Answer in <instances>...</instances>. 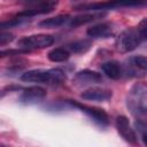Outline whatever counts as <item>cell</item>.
Instances as JSON below:
<instances>
[{
  "label": "cell",
  "instance_id": "6da1fadb",
  "mask_svg": "<svg viewBox=\"0 0 147 147\" xmlns=\"http://www.w3.org/2000/svg\"><path fill=\"white\" fill-rule=\"evenodd\" d=\"M126 107L136 121L147 122V83L139 82L132 85L126 95Z\"/></svg>",
  "mask_w": 147,
  "mask_h": 147
},
{
  "label": "cell",
  "instance_id": "7a4b0ae2",
  "mask_svg": "<svg viewBox=\"0 0 147 147\" xmlns=\"http://www.w3.org/2000/svg\"><path fill=\"white\" fill-rule=\"evenodd\" d=\"M147 0H108L105 2H95V3H84L75 7L76 10H93V11H102L108 9L122 8V7H136L146 3Z\"/></svg>",
  "mask_w": 147,
  "mask_h": 147
},
{
  "label": "cell",
  "instance_id": "3957f363",
  "mask_svg": "<svg viewBox=\"0 0 147 147\" xmlns=\"http://www.w3.org/2000/svg\"><path fill=\"white\" fill-rule=\"evenodd\" d=\"M142 37L140 36L138 29L134 28H129L122 31L115 41V46L117 51L121 53H129L133 49H136L142 41Z\"/></svg>",
  "mask_w": 147,
  "mask_h": 147
},
{
  "label": "cell",
  "instance_id": "277c9868",
  "mask_svg": "<svg viewBox=\"0 0 147 147\" xmlns=\"http://www.w3.org/2000/svg\"><path fill=\"white\" fill-rule=\"evenodd\" d=\"M28 3H29V7L25 8L24 10L17 13L15 16L31 18L37 15L51 13L59 5V0H33V1H29Z\"/></svg>",
  "mask_w": 147,
  "mask_h": 147
},
{
  "label": "cell",
  "instance_id": "5b68a950",
  "mask_svg": "<svg viewBox=\"0 0 147 147\" xmlns=\"http://www.w3.org/2000/svg\"><path fill=\"white\" fill-rule=\"evenodd\" d=\"M54 42V37L51 34H32V36H26L23 37L18 40L17 46L23 49H40V48H46L51 46Z\"/></svg>",
  "mask_w": 147,
  "mask_h": 147
},
{
  "label": "cell",
  "instance_id": "8992f818",
  "mask_svg": "<svg viewBox=\"0 0 147 147\" xmlns=\"http://www.w3.org/2000/svg\"><path fill=\"white\" fill-rule=\"evenodd\" d=\"M70 106L78 108L80 111L85 113L91 119H93L96 124L101 125V126H107L109 124V117L108 114L100 108H95V107H91V106H86V105H82L77 101H72V100H68L67 101Z\"/></svg>",
  "mask_w": 147,
  "mask_h": 147
},
{
  "label": "cell",
  "instance_id": "52a82bcc",
  "mask_svg": "<svg viewBox=\"0 0 147 147\" xmlns=\"http://www.w3.org/2000/svg\"><path fill=\"white\" fill-rule=\"evenodd\" d=\"M126 72L132 77H141L147 74V56L133 55L129 57L125 64Z\"/></svg>",
  "mask_w": 147,
  "mask_h": 147
},
{
  "label": "cell",
  "instance_id": "ba28073f",
  "mask_svg": "<svg viewBox=\"0 0 147 147\" xmlns=\"http://www.w3.org/2000/svg\"><path fill=\"white\" fill-rule=\"evenodd\" d=\"M116 129L117 132L121 134V137L129 144L131 145H136L137 144V134L134 129L131 126L127 117L119 115L116 117Z\"/></svg>",
  "mask_w": 147,
  "mask_h": 147
},
{
  "label": "cell",
  "instance_id": "9c48e42d",
  "mask_svg": "<svg viewBox=\"0 0 147 147\" xmlns=\"http://www.w3.org/2000/svg\"><path fill=\"white\" fill-rule=\"evenodd\" d=\"M115 24L111 23V22H103V23H99V24H95V25H92L91 28L87 29L86 33L88 37L91 38H95V39H99V38H109L111 36H114L115 33Z\"/></svg>",
  "mask_w": 147,
  "mask_h": 147
},
{
  "label": "cell",
  "instance_id": "30bf717a",
  "mask_svg": "<svg viewBox=\"0 0 147 147\" xmlns=\"http://www.w3.org/2000/svg\"><path fill=\"white\" fill-rule=\"evenodd\" d=\"M21 80L26 83H47L52 82V69L42 70V69H33L25 71L21 76Z\"/></svg>",
  "mask_w": 147,
  "mask_h": 147
},
{
  "label": "cell",
  "instance_id": "8fae6325",
  "mask_svg": "<svg viewBox=\"0 0 147 147\" xmlns=\"http://www.w3.org/2000/svg\"><path fill=\"white\" fill-rule=\"evenodd\" d=\"M47 92L44 87L41 86H31V87H28L25 88L21 96H20V101L22 103H25V105H30V103H36L40 100H42L45 96H46Z\"/></svg>",
  "mask_w": 147,
  "mask_h": 147
},
{
  "label": "cell",
  "instance_id": "7c38bea8",
  "mask_svg": "<svg viewBox=\"0 0 147 147\" xmlns=\"http://www.w3.org/2000/svg\"><path fill=\"white\" fill-rule=\"evenodd\" d=\"M80 96L85 100H92V101H99V102H105L109 101L113 98V92L107 88L102 87H91L85 90Z\"/></svg>",
  "mask_w": 147,
  "mask_h": 147
},
{
  "label": "cell",
  "instance_id": "4fadbf2b",
  "mask_svg": "<svg viewBox=\"0 0 147 147\" xmlns=\"http://www.w3.org/2000/svg\"><path fill=\"white\" fill-rule=\"evenodd\" d=\"M102 82L101 74L94 71V70H80L78 71L74 77V83L76 85H90V84H96Z\"/></svg>",
  "mask_w": 147,
  "mask_h": 147
},
{
  "label": "cell",
  "instance_id": "5bb4252c",
  "mask_svg": "<svg viewBox=\"0 0 147 147\" xmlns=\"http://www.w3.org/2000/svg\"><path fill=\"white\" fill-rule=\"evenodd\" d=\"M101 69L107 77H109L110 79H115V80L119 79L123 76V71H124L123 67L117 61H107L102 63Z\"/></svg>",
  "mask_w": 147,
  "mask_h": 147
},
{
  "label": "cell",
  "instance_id": "9a60e30c",
  "mask_svg": "<svg viewBox=\"0 0 147 147\" xmlns=\"http://www.w3.org/2000/svg\"><path fill=\"white\" fill-rule=\"evenodd\" d=\"M106 16V13H90V14H84V15H78L74 18H71L69 25L71 28H77V26H80V25H84V24H87L90 22H93L98 18H102Z\"/></svg>",
  "mask_w": 147,
  "mask_h": 147
},
{
  "label": "cell",
  "instance_id": "2e32d148",
  "mask_svg": "<svg viewBox=\"0 0 147 147\" xmlns=\"http://www.w3.org/2000/svg\"><path fill=\"white\" fill-rule=\"evenodd\" d=\"M68 21H69L68 15H57L55 17H49V18L42 20L41 22H39V26L45 28V29H54V28L62 26Z\"/></svg>",
  "mask_w": 147,
  "mask_h": 147
},
{
  "label": "cell",
  "instance_id": "e0dca14e",
  "mask_svg": "<svg viewBox=\"0 0 147 147\" xmlns=\"http://www.w3.org/2000/svg\"><path fill=\"white\" fill-rule=\"evenodd\" d=\"M47 56H48L49 61H52V62H64V61H67V60L69 59L70 53H69L65 48L59 47V48L52 49V51L48 53Z\"/></svg>",
  "mask_w": 147,
  "mask_h": 147
},
{
  "label": "cell",
  "instance_id": "ac0fdd59",
  "mask_svg": "<svg viewBox=\"0 0 147 147\" xmlns=\"http://www.w3.org/2000/svg\"><path fill=\"white\" fill-rule=\"evenodd\" d=\"M91 46H92V44H91L90 40H87V39H80V40H76L74 42H70L68 45V48L71 52H74V53L80 54V53L87 52L91 48Z\"/></svg>",
  "mask_w": 147,
  "mask_h": 147
},
{
  "label": "cell",
  "instance_id": "d6986e66",
  "mask_svg": "<svg viewBox=\"0 0 147 147\" xmlns=\"http://www.w3.org/2000/svg\"><path fill=\"white\" fill-rule=\"evenodd\" d=\"M28 22V18H24V17H17L15 16L14 18L9 20V21H5L0 24V28L1 30H5V29H8V28H14V26H17V25H21L23 23Z\"/></svg>",
  "mask_w": 147,
  "mask_h": 147
},
{
  "label": "cell",
  "instance_id": "ffe728a7",
  "mask_svg": "<svg viewBox=\"0 0 147 147\" xmlns=\"http://www.w3.org/2000/svg\"><path fill=\"white\" fill-rule=\"evenodd\" d=\"M134 126H136V129L138 130V132L140 133V137H141L144 144L147 145V122L136 121Z\"/></svg>",
  "mask_w": 147,
  "mask_h": 147
},
{
  "label": "cell",
  "instance_id": "44dd1931",
  "mask_svg": "<svg viewBox=\"0 0 147 147\" xmlns=\"http://www.w3.org/2000/svg\"><path fill=\"white\" fill-rule=\"evenodd\" d=\"M138 31L140 33V36L142 37V39H146L147 40V17L142 18L138 25Z\"/></svg>",
  "mask_w": 147,
  "mask_h": 147
},
{
  "label": "cell",
  "instance_id": "7402d4cb",
  "mask_svg": "<svg viewBox=\"0 0 147 147\" xmlns=\"http://www.w3.org/2000/svg\"><path fill=\"white\" fill-rule=\"evenodd\" d=\"M13 39H14V34H13V33L2 31L1 34H0V45H1V46H5V45H7L8 42H10Z\"/></svg>",
  "mask_w": 147,
  "mask_h": 147
}]
</instances>
